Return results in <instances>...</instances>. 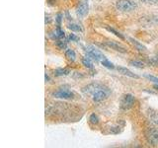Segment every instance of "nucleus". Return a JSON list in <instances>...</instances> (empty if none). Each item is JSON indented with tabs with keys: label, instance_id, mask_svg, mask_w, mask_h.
<instances>
[{
	"label": "nucleus",
	"instance_id": "f257e3e1",
	"mask_svg": "<svg viewBox=\"0 0 158 148\" xmlns=\"http://www.w3.org/2000/svg\"><path fill=\"white\" fill-rule=\"evenodd\" d=\"M82 92L84 94L90 96L94 102H102L104 100H106L109 94H110V91L106 87L98 83H92L87 85V86L82 89Z\"/></svg>",
	"mask_w": 158,
	"mask_h": 148
},
{
	"label": "nucleus",
	"instance_id": "f03ea898",
	"mask_svg": "<svg viewBox=\"0 0 158 148\" xmlns=\"http://www.w3.org/2000/svg\"><path fill=\"white\" fill-rule=\"evenodd\" d=\"M117 8L123 12H130L137 8V4L133 0H118Z\"/></svg>",
	"mask_w": 158,
	"mask_h": 148
},
{
	"label": "nucleus",
	"instance_id": "7ed1b4c3",
	"mask_svg": "<svg viewBox=\"0 0 158 148\" xmlns=\"http://www.w3.org/2000/svg\"><path fill=\"white\" fill-rule=\"evenodd\" d=\"M145 136L150 145L158 146V128L156 127L148 128L147 130H146Z\"/></svg>",
	"mask_w": 158,
	"mask_h": 148
},
{
	"label": "nucleus",
	"instance_id": "20e7f679",
	"mask_svg": "<svg viewBox=\"0 0 158 148\" xmlns=\"http://www.w3.org/2000/svg\"><path fill=\"white\" fill-rule=\"evenodd\" d=\"M86 51L88 53V56L92 57L95 60H103V59H105V55L93 46H88L86 47Z\"/></svg>",
	"mask_w": 158,
	"mask_h": 148
},
{
	"label": "nucleus",
	"instance_id": "39448f33",
	"mask_svg": "<svg viewBox=\"0 0 158 148\" xmlns=\"http://www.w3.org/2000/svg\"><path fill=\"white\" fill-rule=\"evenodd\" d=\"M134 104V97L131 94H126L121 99V109L130 110Z\"/></svg>",
	"mask_w": 158,
	"mask_h": 148
},
{
	"label": "nucleus",
	"instance_id": "423d86ee",
	"mask_svg": "<svg viewBox=\"0 0 158 148\" xmlns=\"http://www.w3.org/2000/svg\"><path fill=\"white\" fill-rule=\"evenodd\" d=\"M52 96L54 98H58V99H72L74 97L73 92H71L68 89H59L58 91L52 93Z\"/></svg>",
	"mask_w": 158,
	"mask_h": 148
},
{
	"label": "nucleus",
	"instance_id": "0eeeda50",
	"mask_svg": "<svg viewBox=\"0 0 158 148\" xmlns=\"http://www.w3.org/2000/svg\"><path fill=\"white\" fill-rule=\"evenodd\" d=\"M88 4L86 2H82L80 5L77 7V10H76V13L78 16L80 17H84L86 14L88 13Z\"/></svg>",
	"mask_w": 158,
	"mask_h": 148
},
{
	"label": "nucleus",
	"instance_id": "6e6552de",
	"mask_svg": "<svg viewBox=\"0 0 158 148\" xmlns=\"http://www.w3.org/2000/svg\"><path fill=\"white\" fill-rule=\"evenodd\" d=\"M117 70L119 71V73L123 74V75H126V76H129L131 77V78H140V76L134 74L133 72H131L130 69H127L126 67H117Z\"/></svg>",
	"mask_w": 158,
	"mask_h": 148
},
{
	"label": "nucleus",
	"instance_id": "1a4fd4ad",
	"mask_svg": "<svg viewBox=\"0 0 158 148\" xmlns=\"http://www.w3.org/2000/svg\"><path fill=\"white\" fill-rule=\"evenodd\" d=\"M106 44L109 47H111V49L113 50H115L117 51H119V53H127V50L126 49H123V47H121L120 44L118 43H116L114 42H106Z\"/></svg>",
	"mask_w": 158,
	"mask_h": 148
},
{
	"label": "nucleus",
	"instance_id": "9d476101",
	"mask_svg": "<svg viewBox=\"0 0 158 148\" xmlns=\"http://www.w3.org/2000/svg\"><path fill=\"white\" fill-rule=\"evenodd\" d=\"M65 56L67 57V59L70 61H74L75 59H76V54H75V51L71 49H67L65 50Z\"/></svg>",
	"mask_w": 158,
	"mask_h": 148
},
{
	"label": "nucleus",
	"instance_id": "9b49d317",
	"mask_svg": "<svg viewBox=\"0 0 158 148\" xmlns=\"http://www.w3.org/2000/svg\"><path fill=\"white\" fill-rule=\"evenodd\" d=\"M69 69L66 68H56L54 70V75L55 76H65L69 74Z\"/></svg>",
	"mask_w": 158,
	"mask_h": 148
},
{
	"label": "nucleus",
	"instance_id": "f8f14e48",
	"mask_svg": "<svg viewBox=\"0 0 158 148\" xmlns=\"http://www.w3.org/2000/svg\"><path fill=\"white\" fill-rule=\"evenodd\" d=\"M130 40L131 43H133V46H135L137 47V49L138 50H146V47L143 46V44L142 43H140V42H137V40H134V39H131V38H130Z\"/></svg>",
	"mask_w": 158,
	"mask_h": 148
},
{
	"label": "nucleus",
	"instance_id": "ddd939ff",
	"mask_svg": "<svg viewBox=\"0 0 158 148\" xmlns=\"http://www.w3.org/2000/svg\"><path fill=\"white\" fill-rule=\"evenodd\" d=\"M82 64L87 68H93V63L90 57H83L82 58Z\"/></svg>",
	"mask_w": 158,
	"mask_h": 148
},
{
	"label": "nucleus",
	"instance_id": "4468645a",
	"mask_svg": "<svg viewBox=\"0 0 158 148\" xmlns=\"http://www.w3.org/2000/svg\"><path fill=\"white\" fill-rule=\"evenodd\" d=\"M67 28H68L69 30H71V31H73V32H82V29H81L80 26L77 25V24H74V23L68 24Z\"/></svg>",
	"mask_w": 158,
	"mask_h": 148
},
{
	"label": "nucleus",
	"instance_id": "2eb2a0df",
	"mask_svg": "<svg viewBox=\"0 0 158 148\" xmlns=\"http://www.w3.org/2000/svg\"><path fill=\"white\" fill-rule=\"evenodd\" d=\"M130 65L133 66V67H137V68H143L144 67V64L142 63L141 61H138V60H130Z\"/></svg>",
	"mask_w": 158,
	"mask_h": 148
},
{
	"label": "nucleus",
	"instance_id": "dca6fc26",
	"mask_svg": "<svg viewBox=\"0 0 158 148\" xmlns=\"http://www.w3.org/2000/svg\"><path fill=\"white\" fill-rule=\"evenodd\" d=\"M64 36H65V33L62 31L59 26H58V28L55 30V38L62 39V38H64Z\"/></svg>",
	"mask_w": 158,
	"mask_h": 148
},
{
	"label": "nucleus",
	"instance_id": "f3484780",
	"mask_svg": "<svg viewBox=\"0 0 158 148\" xmlns=\"http://www.w3.org/2000/svg\"><path fill=\"white\" fill-rule=\"evenodd\" d=\"M101 63H102L103 66H105V67H107V68H109V69H114V68H115L114 64H113L112 62H110L109 60H107L106 58L103 59V60H101Z\"/></svg>",
	"mask_w": 158,
	"mask_h": 148
},
{
	"label": "nucleus",
	"instance_id": "a211bd4d",
	"mask_svg": "<svg viewBox=\"0 0 158 148\" xmlns=\"http://www.w3.org/2000/svg\"><path fill=\"white\" fill-rule=\"evenodd\" d=\"M106 30H107V31H109V32L113 33V34H114L115 36L119 37L120 39H122V40H123V39H125V37H123V36L122 34H120L119 32H117L115 29H113V28H109V27H106Z\"/></svg>",
	"mask_w": 158,
	"mask_h": 148
},
{
	"label": "nucleus",
	"instance_id": "6ab92c4d",
	"mask_svg": "<svg viewBox=\"0 0 158 148\" xmlns=\"http://www.w3.org/2000/svg\"><path fill=\"white\" fill-rule=\"evenodd\" d=\"M89 121H91V124H97L98 123H99V117L97 116V114H92L91 116H90V117H89Z\"/></svg>",
	"mask_w": 158,
	"mask_h": 148
},
{
	"label": "nucleus",
	"instance_id": "aec40b11",
	"mask_svg": "<svg viewBox=\"0 0 158 148\" xmlns=\"http://www.w3.org/2000/svg\"><path fill=\"white\" fill-rule=\"evenodd\" d=\"M149 117H150V120H151L154 124H156L158 125V113L152 112L151 114H149Z\"/></svg>",
	"mask_w": 158,
	"mask_h": 148
},
{
	"label": "nucleus",
	"instance_id": "412c9836",
	"mask_svg": "<svg viewBox=\"0 0 158 148\" xmlns=\"http://www.w3.org/2000/svg\"><path fill=\"white\" fill-rule=\"evenodd\" d=\"M144 77H145V78H147L148 80L152 81V82H154V83H158V77L152 76V75H149V74H145Z\"/></svg>",
	"mask_w": 158,
	"mask_h": 148
},
{
	"label": "nucleus",
	"instance_id": "4be33fe9",
	"mask_svg": "<svg viewBox=\"0 0 158 148\" xmlns=\"http://www.w3.org/2000/svg\"><path fill=\"white\" fill-rule=\"evenodd\" d=\"M56 44H58V47L61 50L66 49V42H63V40H58V42L56 43Z\"/></svg>",
	"mask_w": 158,
	"mask_h": 148
},
{
	"label": "nucleus",
	"instance_id": "5701e85b",
	"mask_svg": "<svg viewBox=\"0 0 158 148\" xmlns=\"http://www.w3.org/2000/svg\"><path fill=\"white\" fill-rule=\"evenodd\" d=\"M68 40H70L71 42H78V40H79V38H78L77 36L73 35V34H70L69 37H68Z\"/></svg>",
	"mask_w": 158,
	"mask_h": 148
},
{
	"label": "nucleus",
	"instance_id": "b1692460",
	"mask_svg": "<svg viewBox=\"0 0 158 148\" xmlns=\"http://www.w3.org/2000/svg\"><path fill=\"white\" fill-rule=\"evenodd\" d=\"M140 1L147 3V4H156V3H158V0H140Z\"/></svg>",
	"mask_w": 158,
	"mask_h": 148
},
{
	"label": "nucleus",
	"instance_id": "393cba45",
	"mask_svg": "<svg viewBox=\"0 0 158 148\" xmlns=\"http://www.w3.org/2000/svg\"><path fill=\"white\" fill-rule=\"evenodd\" d=\"M61 17H62V15H61V14H58V16H56V22H58V26H61Z\"/></svg>",
	"mask_w": 158,
	"mask_h": 148
},
{
	"label": "nucleus",
	"instance_id": "a878e982",
	"mask_svg": "<svg viewBox=\"0 0 158 148\" xmlns=\"http://www.w3.org/2000/svg\"><path fill=\"white\" fill-rule=\"evenodd\" d=\"M48 23H51V17L46 15V24H48Z\"/></svg>",
	"mask_w": 158,
	"mask_h": 148
},
{
	"label": "nucleus",
	"instance_id": "bb28decb",
	"mask_svg": "<svg viewBox=\"0 0 158 148\" xmlns=\"http://www.w3.org/2000/svg\"><path fill=\"white\" fill-rule=\"evenodd\" d=\"M154 88H155L156 90H158V84H155V85H154Z\"/></svg>",
	"mask_w": 158,
	"mask_h": 148
},
{
	"label": "nucleus",
	"instance_id": "cd10ccee",
	"mask_svg": "<svg viewBox=\"0 0 158 148\" xmlns=\"http://www.w3.org/2000/svg\"><path fill=\"white\" fill-rule=\"evenodd\" d=\"M46 80H47V81L50 80V78H48V75H46Z\"/></svg>",
	"mask_w": 158,
	"mask_h": 148
}]
</instances>
